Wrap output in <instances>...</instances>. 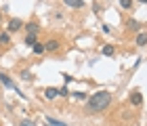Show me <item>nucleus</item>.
<instances>
[{
    "label": "nucleus",
    "mask_w": 147,
    "mask_h": 126,
    "mask_svg": "<svg viewBox=\"0 0 147 126\" xmlns=\"http://www.w3.org/2000/svg\"><path fill=\"white\" fill-rule=\"evenodd\" d=\"M109 103H111V92L109 90H99L86 101V109H88V114H99V111L107 109Z\"/></svg>",
    "instance_id": "nucleus-1"
},
{
    "label": "nucleus",
    "mask_w": 147,
    "mask_h": 126,
    "mask_svg": "<svg viewBox=\"0 0 147 126\" xmlns=\"http://www.w3.org/2000/svg\"><path fill=\"white\" fill-rule=\"evenodd\" d=\"M6 30H9V34H15V32L23 30V21H21V19H17V17H13L9 21V25H6Z\"/></svg>",
    "instance_id": "nucleus-2"
},
{
    "label": "nucleus",
    "mask_w": 147,
    "mask_h": 126,
    "mask_svg": "<svg viewBox=\"0 0 147 126\" xmlns=\"http://www.w3.org/2000/svg\"><path fill=\"white\" fill-rule=\"evenodd\" d=\"M0 82H2V86H6V88H13V90L17 88V84L13 82V78L9 74H4V71H0Z\"/></svg>",
    "instance_id": "nucleus-3"
},
{
    "label": "nucleus",
    "mask_w": 147,
    "mask_h": 126,
    "mask_svg": "<svg viewBox=\"0 0 147 126\" xmlns=\"http://www.w3.org/2000/svg\"><path fill=\"white\" fill-rule=\"evenodd\" d=\"M59 95H61V92H59V88H55V86H49V88H44V99H49V101H55Z\"/></svg>",
    "instance_id": "nucleus-4"
},
{
    "label": "nucleus",
    "mask_w": 147,
    "mask_h": 126,
    "mask_svg": "<svg viewBox=\"0 0 147 126\" xmlns=\"http://www.w3.org/2000/svg\"><path fill=\"white\" fill-rule=\"evenodd\" d=\"M126 28L132 30V32H141L143 25H141V21H137V19H128V21H126Z\"/></svg>",
    "instance_id": "nucleus-5"
},
{
    "label": "nucleus",
    "mask_w": 147,
    "mask_h": 126,
    "mask_svg": "<svg viewBox=\"0 0 147 126\" xmlns=\"http://www.w3.org/2000/svg\"><path fill=\"white\" fill-rule=\"evenodd\" d=\"M130 103L135 105V107H139V105L143 103V95H141V92H139V90H135V92H132V95H130Z\"/></svg>",
    "instance_id": "nucleus-6"
},
{
    "label": "nucleus",
    "mask_w": 147,
    "mask_h": 126,
    "mask_svg": "<svg viewBox=\"0 0 147 126\" xmlns=\"http://www.w3.org/2000/svg\"><path fill=\"white\" fill-rule=\"evenodd\" d=\"M25 32H28V34H38V32H40V25H38L36 21H30V23H25Z\"/></svg>",
    "instance_id": "nucleus-7"
},
{
    "label": "nucleus",
    "mask_w": 147,
    "mask_h": 126,
    "mask_svg": "<svg viewBox=\"0 0 147 126\" xmlns=\"http://www.w3.org/2000/svg\"><path fill=\"white\" fill-rule=\"evenodd\" d=\"M44 46H46V51H49V53H57L59 51V40H49Z\"/></svg>",
    "instance_id": "nucleus-8"
},
{
    "label": "nucleus",
    "mask_w": 147,
    "mask_h": 126,
    "mask_svg": "<svg viewBox=\"0 0 147 126\" xmlns=\"http://www.w3.org/2000/svg\"><path fill=\"white\" fill-rule=\"evenodd\" d=\"M67 6H71V9H82L84 6V0H63Z\"/></svg>",
    "instance_id": "nucleus-9"
},
{
    "label": "nucleus",
    "mask_w": 147,
    "mask_h": 126,
    "mask_svg": "<svg viewBox=\"0 0 147 126\" xmlns=\"http://www.w3.org/2000/svg\"><path fill=\"white\" fill-rule=\"evenodd\" d=\"M0 44H2V46L11 44V34H9V32H0Z\"/></svg>",
    "instance_id": "nucleus-10"
},
{
    "label": "nucleus",
    "mask_w": 147,
    "mask_h": 126,
    "mask_svg": "<svg viewBox=\"0 0 147 126\" xmlns=\"http://www.w3.org/2000/svg\"><path fill=\"white\" fill-rule=\"evenodd\" d=\"M135 42H137V46H145L147 44V34H145V32H139Z\"/></svg>",
    "instance_id": "nucleus-11"
},
{
    "label": "nucleus",
    "mask_w": 147,
    "mask_h": 126,
    "mask_svg": "<svg viewBox=\"0 0 147 126\" xmlns=\"http://www.w3.org/2000/svg\"><path fill=\"white\" fill-rule=\"evenodd\" d=\"M46 124H51V126H67L65 122L57 120V118H53V116H46Z\"/></svg>",
    "instance_id": "nucleus-12"
},
{
    "label": "nucleus",
    "mask_w": 147,
    "mask_h": 126,
    "mask_svg": "<svg viewBox=\"0 0 147 126\" xmlns=\"http://www.w3.org/2000/svg\"><path fill=\"white\" fill-rule=\"evenodd\" d=\"M32 51H34V55H42V53H46V46H44L42 42H36Z\"/></svg>",
    "instance_id": "nucleus-13"
},
{
    "label": "nucleus",
    "mask_w": 147,
    "mask_h": 126,
    "mask_svg": "<svg viewBox=\"0 0 147 126\" xmlns=\"http://www.w3.org/2000/svg\"><path fill=\"white\" fill-rule=\"evenodd\" d=\"M101 53H103L105 57H111V55H113V46H111V44H105L103 49H101Z\"/></svg>",
    "instance_id": "nucleus-14"
},
{
    "label": "nucleus",
    "mask_w": 147,
    "mask_h": 126,
    "mask_svg": "<svg viewBox=\"0 0 147 126\" xmlns=\"http://www.w3.org/2000/svg\"><path fill=\"white\" fill-rule=\"evenodd\" d=\"M25 44H28V46H34V44H36V34H28V36H25Z\"/></svg>",
    "instance_id": "nucleus-15"
},
{
    "label": "nucleus",
    "mask_w": 147,
    "mask_h": 126,
    "mask_svg": "<svg viewBox=\"0 0 147 126\" xmlns=\"http://www.w3.org/2000/svg\"><path fill=\"white\" fill-rule=\"evenodd\" d=\"M120 6H122V9H130V6H132V0H120Z\"/></svg>",
    "instance_id": "nucleus-16"
},
{
    "label": "nucleus",
    "mask_w": 147,
    "mask_h": 126,
    "mask_svg": "<svg viewBox=\"0 0 147 126\" xmlns=\"http://www.w3.org/2000/svg\"><path fill=\"white\" fill-rule=\"evenodd\" d=\"M69 97L78 99V101H84V99H86V95H84V92H74V95H69Z\"/></svg>",
    "instance_id": "nucleus-17"
},
{
    "label": "nucleus",
    "mask_w": 147,
    "mask_h": 126,
    "mask_svg": "<svg viewBox=\"0 0 147 126\" xmlns=\"http://www.w3.org/2000/svg\"><path fill=\"white\" fill-rule=\"evenodd\" d=\"M21 78H23V80H32V74H30L28 69H23V71H21Z\"/></svg>",
    "instance_id": "nucleus-18"
},
{
    "label": "nucleus",
    "mask_w": 147,
    "mask_h": 126,
    "mask_svg": "<svg viewBox=\"0 0 147 126\" xmlns=\"http://www.w3.org/2000/svg\"><path fill=\"white\" fill-rule=\"evenodd\" d=\"M105 34H111V25H107V23H103V28H101Z\"/></svg>",
    "instance_id": "nucleus-19"
},
{
    "label": "nucleus",
    "mask_w": 147,
    "mask_h": 126,
    "mask_svg": "<svg viewBox=\"0 0 147 126\" xmlns=\"http://www.w3.org/2000/svg\"><path fill=\"white\" fill-rule=\"evenodd\" d=\"M19 126H36V124H34V122H30V120H23Z\"/></svg>",
    "instance_id": "nucleus-20"
},
{
    "label": "nucleus",
    "mask_w": 147,
    "mask_h": 126,
    "mask_svg": "<svg viewBox=\"0 0 147 126\" xmlns=\"http://www.w3.org/2000/svg\"><path fill=\"white\" fill-rule=\"evenodd\" d=\"M63 78H65V84H69V82H71V80H74V78H71V76H69V74H63Z\"/></svg>",
    "instance_id": "nucleus-21"
},
{
    "label": "nucleus",
    "mask_w": 147,
    "mask_h": 126,
    "mask_svg": "<svg viewBox=\"0 0 147 126\" xmlns=\"http://www.w3.org/2000/svg\"><path fill=\"white\" fill-rule=\"evenodd\" d=\"M137 2H141V4H147V0H137Z\"/></svg>",
    "instance_id": "nucleus-22"
},
{
    "label": "nucleus",
    "mask_w": 147,
    "mask_h": 126,
    "mask_svg": "<svg viewBox=\"0 0 147 126\" xmlns=\"http://www.w3.org/2000/svg\"><path fill=\"white\" fill-rule=\"evenodd\" d=\"M0 19H2V13H0Z\"/></svg>",
    "instance_id": "nucleus-23"
},
{
    "label": "nucleus",
    "mask_w": 147,
    "mask_h": 126,
    "mask_svg": "<svg viewBox=\"0 0 147 126\" xmlns=\"http://www.w3.org/2000/svg\"><path fill=\"white\" fill-rule=\"evenodd\" d=\"M44 126H51V124H44Z\"/></svg>",
    "instance_id": "nucleus-24"
}]
</instances>
